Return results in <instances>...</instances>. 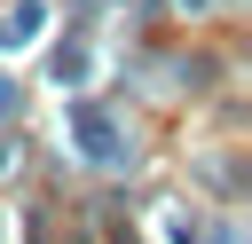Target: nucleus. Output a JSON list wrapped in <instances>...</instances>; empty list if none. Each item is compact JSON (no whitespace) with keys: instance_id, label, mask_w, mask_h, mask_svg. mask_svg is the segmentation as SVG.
Masks as SVG:
<instances>
[{"instance_id":"nucleus-1","label":"nucleus","mask_w":252,"mask_h":244,"mask_svg":"<svg viewBox=\"0 0 252 244\" xmlns=\"http://www.w3.org/2000/svg\"><path fill=\"white\" fill-rule=\"evenodd\" d=\"M79 150H87V157H102V165H118V157H126V150H118V134H110V118H102V110H79Z\"/></svg>"},{"instance_id":"nucleus-2","label":"nucleus","mask_w":252,"mask_h":244,"mask_svg":"<svg viewBox=\"0 0 252 244\" xmlns=\"http://www.w3.org/2000/svg\"><path fill=\"white\" fill-rule=\"evenodd\" d=\"M8 102H16V87H8V79H0V110H8Z\"/></svg>"},{"instance_id":"nucleus-3","label":"nucleus","mask_w":252,"mask_h":244,"mask_svg":"<svg viewBox=\"0 0 252 244\" xmlns=\"http://www.w3.org/2000/svg\"><path fill=\"white\" fill-rule=\"evenodd\" d=\"M181 8H213V0H181Z\"/></svg>"},{"instance_id":"nucleus-4","label":"nucleus","mask_w":252,"mask_h":244,"mask_svg":"<svg viewBox=\"0 0 252 244\" xmlns=\"http://www.w3.org/2000/svg\"><path fill=\"white\" fill-rule=\"evenodd\" d=\"M0 165H8V142H0Z\"/></svg>"}]
</instances>
